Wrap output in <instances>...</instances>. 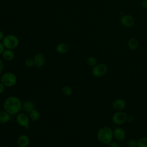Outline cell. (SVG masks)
<instances>
[{"instance_id":"obj_9","label":"cell","mask_w":147,"mask_h":147,"mask_svg":"<svg viewBox=\"0 0 147 147\" xmlns=\"http://www.w3.org/2000/svg\"><path fill=\"white\" fill-rule=\"evenodd\" d=\"M113 136L116 140L122 141L126 138V132L122 127H117L113 130Z\"/></svg>"},{"instance_id":"obj_18","label":"cell","mask_w":147,"mask_h":147,"mask_svg":"<svg viewBox=\"0 0 147 147\" xmlns=\"http://www.w3.org/2000/svg\"><path fill=\"white\" fill-rule=\"evenodd\" d=\"M29 117L32 121H37L40 119V114L39 111L35 109L29 114Z\"/></svg>"},{"instance_id":"obj_11","label":"cell","mask_w":147,"mask_h":147,"mask_svg":"<svg viewBox=\"0 0 147 147\" xmlns=\"http://www.w3.org/2000/svg\"><path fill=\"white\" fill-rule=\"evenodd\" d=\"M33 60L34 63V65L37 67H42L45 63V57L44 55L41 53H36L34 57Z\"/></svg>"},{"instance_id":"obj_4","label":"cell","mask_w":147,"mask_h":147,"mask_svg":"<svg viewBox=\"0 0 147 147\" xmlns=\"http://www.w3.org/2000/svg\"><path fill=\"white\" fill-rule=\"evenodd\" d=\"M0 82L5 87H11L14 86L17 82V78L16 75L11 72H6L2 75L0 78Z\"/></svg>"},{"instance_id":"obj_16","label":"cell","mask_w":147,"mask_h":147,"mask_svg":"<svg viewBox=\"0 0 147 147\" xmlns=\"http://www.w3.org/2000/svg\"><path fill=\"white\" fill-rule=\"evenodd\" d=\"M69 49V47L67 44L65 42H61L57 44L56 47V51L60 54L66 53Z\"/></svg>"},{"instance_id":"obj_13","label":"cell","mask_w":147,"mask_h":147,"mask_svg":"<svg viewBox=\"0 0 147 147\" xmlns=\"http://www.w3.org/2000/svg\"><path fill=\"white\" fill-rule=\"evenodd\" d=\"M17 142L19 147H28L30 143V139L27 135L22 134L18 137Z\"/></svg>"},{"instance_id":"obj_6","label":"cell","mask_w":147,"mask_h":147,"mask_svg":"<svg viewBox=\"0 0 147 147\" xmlns=\"http://www.w3.org/2000/svg\"><path fill=\"white\" fill-rule=\"evenodd\" d=\"M16 122L21 127L28 129L30 127V118L25 113H19L17 114Z\"/></svg>"},{"instance_id":"obj_28","label":"cell","mask_w":147,"mask_h":147,"mask_svg":"<svg viewBox=\"0 0 147 147\" xmlns=\"http://www.w3.org/2000/svg\"><path fill=\"white\" fill-rule=\"evenodd\" d=\"M3 69V63L2 60L0 59V75L2 74Z\"/></svg>"},{"instance_id":"obj_1","label":"cell","mask_w":147,"mask_h":147,"mask_svg":"<svg viewBox=\"0 0 147 147\" xmlns=\"http://www.w3.org/2000/svg\"><path fill=\"white\" fill-rule=\"evenodd\" d=\"M22 105L20 98L16 96H10L3 102V108L5 111L11 115L18 114L22 109Z\"/></svg>"},{"instance_id":"obj_24","label":"cell","mask_w":147,"mask_h":147,"mask_svg":"<svg viewBox=\"0 0 147 147\" xmlns=\"http://www.w3.org/2000/svg\"><path fill=\"white\" fill-rule=\"evenodd\" d=\"M109 147H120V145L118 142L113 141L109 144Z\"/></svg>"},{"instance_id":"obj_3","label":"cell","mask_w":147,"mask_h":147,"mask_svg":"<svg viewBox=\"0 0 147 147\" xmlns=\"http://www.w3.org/2000/svg\"><path fill=\"white\" fill-rule=\"evenodd\" d=\"M2 41L5 49L13 50L19 45V39L14 34H7L5 36Z\"/></svg>"},{"instance_id":"obj_7","label":"cell","mask_w":147,"mask_h":147,"mask_svg":"<svg viewBox=\"0 0 147 147\" xmlns=\"http://www.w3.org/2000/svg\"><path fill=\"white\" fill-rule=\"evenodd\" d=\"M127 114L122 111H117L111 117L112 122L117 125H122L127 121Z\"/></svg>"},{"instance_id":"obj_31","label":"cell","mask_w":147,"mask_h":147,"mask_svg":"<svg viewBox=\"0 0 147 147\" xmlns=\"http://www.w3.org/2000/svg\"><path fill=\"white\" fill-rule=\"evenodd\" d=\"M1 147H9L8 146H1Z\"/></svg>"},{"instance_id":"obj_22","label":"cell","mask_w":147,"mask_h":147,"mask_svg":"<svg viewBox=\"0 0 147 147\" xmlns=\"http://www.w3.org/2000/svg\"><path fill=\"white\" fill-rule=\"evenodd\" d=\"M25 65L27 67H29V68H31L34 65V60H33V59H32V58H26L25 60Z\"/></svg>"},{"instance_id":"obj_8","label":"cell","mask_w":147,"mask_h":147,"mask_svg":"<svg viewBox=\"0 0 147 147\" xmlns=\"http://www.w3.org/2000/svg\"><path fill=\"white\" fill-rule=\"evenodd\" d=\"M126 106V101L122 98H117L112 103V107L117 111L123 110Z\"/></svg>"},{"instance_id":"obj_14","label":"cell","mask_w":147,"mask_h":147,"mask_svg":"<svg viewBox=\"0 0 147 147\" xmlns=\"http://www.w3.org/2000/svg\"><path fill=\"white\" fill-rule=\"evenodd\" d=\"M2 57L6 61H11L14 58V53L13 50L5 49L2 54Z\"/></svg>"},{"instance_id":"obj_23","label":"cell","mask_w":147,"mask_h":147,"mask_svg":"<svg viewBox=\"0 0 147 147\" xmlns=\"http://www.w3.org/2000/svg\"><path fill=\"white\" fill-rule=\"evenodd\" d=\"M127 147H137V141L134 139H130L127 142Z\"/></svg>"},{"instance_id":"obj_27","label":"cell","mask_w":147,"mask_h":147,"mask_svg":"<svg viewBox=\"0 0 147 147\" xmlns=\"http://www.w3.org/2000/svg\"><path fill=\"white\" fill-rule=\"evenodd\" d=\"M5 49V48L3 44H2V42L0 41V55L2 54V53L3 52Z\"/></svg>"},{"instance_id":"obj_21","label":"cell","mask_w":147,"mask_h":147,"mask_svg":"<svg viewBox=\"0 0 147 147\" xmlns=\"http://www.w3.org/2000/svg\"><path fill=\"white\" fill-rule=\"evenodd\" d=\"M87 63L89 66L93 67L97 64V60L94 56H90L87 59Z\"/></svg>"},{"instance_id":"obj_12","label":"cell","mask_w":147,"mask_h":147,"mask_svg":"<svg viewBox=\"0 0 147 147\" xmlns=\"http://www.w3.org/2000/svg\"><path fill=\"white\" fill-rule=\"evenodd\" d=\"M22 109L26 114H29L32 110L35 109V104L33 101L27 100L22 103Z\"/></svg>"},{"instance_id":"obj_15","label":"cell","mask_w":147,"mask_h":147,"mask_svg":"<svg viewBox=\"0 0 147 147\" xmlns=\"http://www.w3.org/2000/svg\"><path fill=\"white\" fill-rule=\"evenodd\" d=\"M11 115L6 111H0V123H6L9 122L11 119Z\"/></svg>"},{"instance_id":"obj_25","label":"cell","mask_w":147,"mask_h":147,"mask_svg":"<svg viewBox=\"0 0 147 147\" xmlns=\"http://www.w3.org/2000/svg\"><path fill=\"white\" fill-rule=\"evenodd\" d=\"M141 6L144 9H147V0H142L141 3Z\"/></svg>"},{"instance_id":"obj_19","label":"cell","mask_w":147,"mask_h":147,"mask_svg":"<svg viewBox=\"0 0 147 147\" xmlns=\"http://www.w3.org/2000/svg\"><path fill=\"white\" fill-rule=\"evenodd\" d=\"M61 91H62V93L65 96H71L72 93H73V91H72V88L70 86H68V85H65V86H63L62 89H61Z\"/></svg>"},{"instance_id":"obj_30","label":"cell","mask_w":147,"mask_h":147,"mask_svg":"<svg viewBox=\"0 0 147 147\" xmlns=\"http://www.w3.org/2000/svg\"><path fill=\"white\" fill-rule=\"evenodd\" d=\"M133 120V118L131 116H127V121H129V122H132V121Z\"/></svg>"},{"instance_id":"obj_10","label":"cell","mask_w":147,"mask_h":147,"mask_svg":"<svg viewBox=\"0 0 147 147\" xmlns=\"http://www.w3.org/2000/svg\"><path fill=\"white\" fill-rule=\"evenodd\" d=\"M121 24L125 27H131L134 24V18L130 15L126 14L121 17L120 19Z\"/></svg>"},{"instance_id":"obj_26","label":"cell","mask_w":147,"mask_h":147,"mask_svg":"<svg viewBox=\"0 0 147 147\" xmlns=\"http://www.w3.org/2000/svg\"><path fill=\"white\" fill-rule=\"evenodd\" d=\"M5 90V86L0 82V94H2Z\"/></svg>"},{"instance_id":"obj_29","label":"cell","mask_w":147,"mask_h":147,"mask_svg":"<svg viewBox=\"0 0 147 147\" xmlns=\"http://www.w3.org/2000/svg\"><path fill=\"white\" fill-rule=\"evenodd\" d=\"M4 36H4L3 33L2 32V30H0V41L2 40V39L3 38Z\"/></svg>"},{"instance_id":"obj_5","label":"cell","mask_w":147,"mask_h":147,"mask_svg":"<svg viewBox=\"0 0 147 147\" xmlns=\"http://www.w3.org/2000/svg\"><path fill=\"white\" fill-rule=\"evenodd\" d=\"M107 71V66L105 63H99L96 64L92 67V75L96 78H100L104 76Z\"/></svg>"},{"instance_id":"obj_2","label":"cell","mask_w":147,"mask_h":147,"mask_svg":"<svg viewBox=\"0 0 147 147\" xmlns=\"http://www.w3.org/2000/svg\"><path fill=\"white\" fill-rule=\"evenodd\" d=\"M96 137L101 144L109 145L114 138L113 130L107 126H103L97 131Z\"/></svg>"},{"instance_id":"obj_20","label":"cell","mask_w":147,"mask_h":147,"mask_svg":"<svg viewBox=\"0 0 147 147\" xmlns=\"http://www.w3.org/2000/svg\"><path fill=\"white\" fill-rule=\"evenodd\" d=\"M137 147H147V137H142L138 140Z\"/></svg>"},{"instance_id":"obj_17","label":"cell","mask_w":147,"mask_h":147,"mask_svg":"<svg viewBox=\"0 0 147 147\" xmlns=\"http://www.w3.org/2000/svg\"><path fill=\"white\" fill-rule=\"evenodd\" d=\"M139 45L138 41L137 38H131L127 42V46L129 49L131 51H134L136 50Z\"/></svg>"}]
</instances>
